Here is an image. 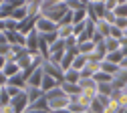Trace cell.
I'll use <instances>...</instances> for the list:
<instances>
[{
	"instance_id": "cell-9",
	"label": "cell",
	"mask_w": 127,
	"mask_h": 113,
	"mask_svg": "<svg viewBox=\"0 0 127 113\" xmlns=\"http://www.w3.org/2000/svg\"><path fill=\"white\" fill-rule=\"evenodd\" d=\"M79 89H81V91H87V93H93V95L99 93L97 83H95L93 77H89V79H81V81H79Z\"/></svg>"
},
{
	"instance_id": "cell-19",
	"label": "cell",
	"mask_w": 127,
	"mask_h": 113,
	"mask_svg": "<svg viewBox=\"0 0 127 113\" xmlns=\"http://www.w3.org/2000/svg\"><path fill=\"white\" fill-rule=\"evenodd\" d=\"M65 81H67V83H77L79 85V81H81V73H79L77 69H67L65 71Z\"/></svg>"
},
{
	"instance_id": "cell-30",
	"label": "cell",
	"mask_w": 127,
	"mask_h": 113,
	"mask_svg": "<svg viewBox=\"0 0 127 113\" xmlns=\"http://www.w3.org/2000/svg\"><path fill=\"white\" fill-rule=\"evenodd\" d=\"M117 18H127V2L125 4H117V8L113 10Z\"/></svg>"
},
{
	"instance_id": "cell-31",
	"label": "cell",
	"mask_w": 127,
	"mask_h": 113,
	"mask_svg": "<svg viewBox=\"0 0 127 113\" xmlns=\"http://www.w3.org/2000/svg\"><path fill=\"white\" fill-rule=\"evenodd\" d=\"M40 37L46 40V44H49V46H51V44H55V42L59 40V35H57V30H55V32H46V35H40Z\"/></svg>"
},
{
	"instance_id": "cell-27",
	"label": "cell",
	"mask_w": 127,
	"mask_h": 113,
	"mask_svg": "<svg viewBox=\"0 0 127 113\" xmlns=\"http://www.w3.org/2000/svg\"><path fill=\"white\" fill-rule=\"evenodd\" d=\"M69 111H73V113H89V109H87L85 105L77 103V101H71V103H69Z\"/></svg>"
},
{
	"instance_id": "cell-41",
	"label": "cell",
	"mask_w": 127,
	"mask_h": 113,
	"mask_svg": "<svg viewBox=\"0 0 127 113\" xmlns=\"http://www.w3.org/2000/svg\"><path fill=\"white\" fill-rule=\"evenodd\" d=\"M2 2H4V0H0V4H2Z\"/></svg>"
},
{
	"instance_id": "cell-40",
	"label": "cell",
	"mask_w": 127,
	"mask_h": 113,
	"mask_svg": "<svg viewBox=\"0 0 127 113\" xmlns=\"http://www.w3.org/2000/svg\"><path fill=\"white\" fill-rule=\"evenodd\" d=\"M89 4H95V2H103V0H87Z\"/></svg>"
},
{
	"instance_id": "cell-21",
	"label": "cell",
	"mask_w": 127,
	"mask_h": 113,
	"mask_svg": "<svg viewBox=\"0 0 127 113\" xmlns=\"http://www.w3.org/2000/svg\"><path fill=\"white\" fill-rule=\"evenodd\" d=\"M10 16H12V18L16 20V22H22V20L26 18V16H28V8H26V6H20V8H14Z\"/></svg>"
},
{
	"instance_id": "cell-10",
	"label": "cell",
	"mask_w": 127,
	"mask_h": 113,
	"mask_svg": "<svg viewBox=\"0 0 127 113\" xmlns=\"http://www.w3.org/2000/svg\"><path fill=\"white\" fill-rule=\"evenodd\" d=\"M34 24H36V16H26L22 22H18V30L26 37L30 30H34Z\"/></svg>"
},
{
	"instance_id": "cell-36",
	"label": "cell",
	"mask_w": 127,
	"mask_h": 113,
	"mask_svg": "<svg viewBox=\"0 0 127 113\" xmlns=\"http://www.w3.org/2000/svg\"><path fill=\"white\" fill-rule=\"evenodd\" d=\"M4 65H6V57H0V71L4 69Z\"/></svg>"
},
{
	"instance_id": "cell-37",
	"label": "cell",
	"mask_w": 127,
	"mask_h": 113,
	"mask_svg": "<svg viewBox=\"0 0 127 113\" xmlns=\"http://www.w3.org/2000/svg\"><path fill=\"white\" fill-rule=\"evenodd\" d=\"M121 53H123V57H127V44H123V46H121Z\"/></svg>"
},
{
	"instance_id": "cell-42",
	"label": "cell",
	"mask_w": 127,
	"mask_h": 113,
	"mask_svg": "<svg viewBox=\"0 0 127 113\" xmlns=\"http://www.w3.org/2000/svg\"><path fill=\"white\" fill-rule=\"evenodd\" d=\"M89 113H91V111H89Z\"/></svg>"
},
{
	"instance_id": "cell-6",
	"label": "cell",
	"mask_w": 127,
	"mask_h": 113,
	"mask_svg": "<svg viewBox=\"0 0 127 113\" xmlns=\"http://www.w3.org/2000/svg\"><path fill=\"white\" fill-rule=\"evenodd\" d=\"M4 35H6V40H8L12 46H14V44H16V46H24V42H26V37L22 35L20 30H6Z\"/></svg>"
},
{
	"instance_id": "cell-28",
	"label": "cell",
	"mask_w": 127,
	"mask_h": 113,
	"mask_svg": "<svg viewBox=\"0 0 127 113\" xmlns=\"http://www.w3.org/2000/svg\"><path fill=\"white\" fill-rule=\"evenodd\" d=\"M4 105H10V95L6 91V87H0V107Z\"/></svg>"
},
{
	"instance_id": "cell-1",
	"label": "cell",
	"mask_w": 127,
	"mask_h": 113,
	"mask_svg": "<svg viewBox=\"0 0 127 113\" xmlns=\"http://www.w3.org/2000/svg\"><path fill=\"white\" fill-rule=\"evenodd\" d=\"M44 97H46V101H49V111L51 113L61 111V109H67L69 103H71V97L63 91L61 87H57V89H53L49 93H44Z\"/></svg>"
},
{
	"instance_id": "cell-15",
	"label": "cell",
	"mask_w": 127,
	"mask_h": 113,
	"mask_svg": "<svg viewBox=\"0 0 127 113\" xmlns=\"http://www.w3.org/2000/svg\"><path fill=\"white\" fill-rule=\"evenodd\" d=\"M24 93H26V97H28V103H34L36 99H40V97L44 95L40 87H30V85H26Z\"/></svg>"
},
{
	"instance_id": "cell-22",
	"label": "cell",
	"mask_w": 127,
	"mask_h": 113,
	"mask_svg": "<svg viewBox=\"0 0 127 113\" xmlns=\"http://www.w3.org/2000/svg\"><path fill=\"white\" fill-rule=\"evenodd\" d=\"M89 63V59L85 57V55H77L75 59H73V65H71V69H77V71H81V69H85V65Z\"/></svg>"
},
{
	"instance_id": "cell-34",
	"label": "cell",
	"mask_w": 127,
	"mask_h": 113,
	"mask_svg": "<svg viewBox=\"0 0 127 113\" xmlns=\"http://www.w3.org/2000/svg\"><path fill=\"white\" fill-rule=\"evenodd\" d=\"M0 113H16V111H14L12 105H4V107H0Z\"/></svg>"
},
{
	"instance_id": "cell-39",
	"label": "cell",
	"mask_w": 127,
	"mask_h": 113,
	"mask_svg": "<svg viewBox=\"0 0 127 113\" xmlns=\"http://www.w3.org/2000/svg\"><path fill=\"white\" fill-rule=\"evenodd\" d=\"M55 113H73V111H69V107H67V109H61V111H55Z\"/></svg>"
},
{
	"instance_id": "cell-12",
	"label": "cell",
	"mask_w": 127,
	"mask_h": 113,
	"mask_svg": "<svg viewBox=\"0 0 127 113\" xmlns=\"http://www.w3.org/2000/svg\"><path fill=\"white\" fill-rule=\"evenodd\" d=\"M57 87H59V81H57L55 77H51V75H44V77H42V83H40L42 93H49V91H53V89H57Z\"/></svg>"
},
{
	"instance_id": "cell-20",
	"label": "cell",
	"mask_w": 127,
	"mask_h": 113,
	"mask_svg": "<svg viewBox=\"0 0 127 113\" xmlns=\"http://www.w3.org/2000/svg\"><path fill=\"white\" fill-rule=\"evenodd\" d=\"M65 4H67V8L69 10H83V8H87L89 4L85 2V0H65Z\"/></svg>"
},
{
	"instance_id": "cell-38",
	"label": "cell",
	"mask_w": 127,
	"mask_h": 113,
	"mask_svg": "<svg viewBox=\"0 0 127 113\" xmlns=\"http://www.w3.org/2000/svg\"><path fill=\"white\" fill-rule=\"evenodd\" d=\"M123 44H127V28L123 30Z\"/></svg>"
},
{
	"instance_id": "cell-4",
	"label": "cell",
	"mask_w": 127,
	"mask_h": 113,
	"mask_svg": "<svg viewBox=\"0 0 127 113\" xmlns=\"http://www.w3.org/2000/svg\"><path fill=\"white\" fill-rule=\"evenodd\" d=\"M10 105L14 107V111H16V113H24L26 109H28V97H26V93L24 91H20L16 97H12V99H10Z\"/></svg>"
},
{
	"instance_id": "cell-14",
	"label": "cell",
	"mask_w": 127,
	"mask_h": 113,
	"mask_svg": "<svg viewBox=\"0 0 127 113\" xmlns=\"http://www.w3.org/2000/svg\"><path fill=\"white\" fill-rule=\"evenodd\" d=\"M75 57H77V46L71 48V51H67L65 55H63V59H61V69H63V71L71 69V65H73V59H75Z\"/></svg>"
},
{
	"instance_id": "cell-11",
	"label": "cell",
	"mask_w": 127,
	"mask_h": 113,
	"mask_svg": "<svg viewBox=\"0 0 127 113\" xmlns=\"http://www.w3.org/2000/svg\"><path fill=\"white\" fill-rule=\"evenodd\" d=\"M93 53H95V42H93V40L77 42V55H85V57H91Z\"/></svg>"
},
{
	"instance_id": "cell-7",
	"label": "cell",
	"mask_w": 127,
	"mask_h": 113,
	"mask_svg": "<svg viewBox=\"0 0 127 113\" xmlns=\"http://www.w3.org/2000/svg\"><path fill=\"white\" fill-rule=\"evenodd\" d=\"M95 32L101 37V38H109V32H111V24L105 20V18H99L95 20Z\"/></svg>"
},
{
	"instance_id": "cell-23",
	"label": "cell",
	"mask_w": 127,
	"mask_h": 113,
	"mask_svg": "<svg viewBox=\"0 0 127 113\" xmlns=\"http://www.w3.org/2000/svg\"><path fill=\"white\" fill-rule=\"evenodd\" d=\"M105 46H107V53H113V51H119V48L123 46V42L109 37V38H105Z\"/></svg>"
},
{
	"instance_id": "cell-5",
	"label": "cell",
	"mask_w": 127,
	"mask_h": 113,
	"mask_svg": "<svg viewBox=\"0 0 127 113\" xmlns=\"http://www.w3.org/2000/svg\"><path fill=\"white\" fill-rule=\"evenodd\" d=\"M38 40H40V35H38L36 30H30L28 35H26L24 46H26V51H28L30 55H36V53H38Z\"/></svg>"
},
{
	"instance_id": "cell-29",
	"label": "cell",
	"mask_w": 127,
	"mask_h": 113,
	"mask_svg": "<svg viewBox=\"0 0 127 113\" xmlns=\"http://www.w3.org/2000/svg\"><path fill=\"white\" fill-rule=\"evenodd\" d=\"M109 37H111V38H117V40H121V42H123V30H121L119 26H115V24H113V26H111Z\"/></svg>"
},
{
	"instance_id": "cell-3",
	"label": "cell",
	"mask_w": 127,
	"mask_h": 113,
	"mask_svg": "<svg viewBox=\"0 0 127 113\" xmlns=\"http://www.w3.org/2000/svg\"><path fill=\"white\" fill-rule=\"evenodd\" d=\"M34 30L38 32V35H46V32H55L57 30V22L44 18V16H36V24H34Z\"/></svg>"
},
{
	"instance_id": "cell-33",
	"label": "cell",
	"mask_w": 127,
	"mask_h": 113,
	"mask_svg": "<svg viewBox=\"0 0 127 113\" xmlns=\"http://www.w3.org/2000/svg\"><path fill=\"white\" fill-rule=\"evenodd\" d=\"M115 26H119L121 30H125L127 28V18H117L115 20Z\"/></svg>"
},
{
	"instance_id": "cell-17",
	"label": "cell",
	"mask_w": 127,
	"mask_h": 113,
	"mask_svg": "<svg viewBox=\"0 0 127 113\" xmlns=\"http://www.w3.org/2000/svg\"><path fill=\"white\" fill-rule=\"evenodd\" d=\"M2 73L10 79V77H14V75H18L20 73V67L14 61H6V65H4V69H2Z\"/></svg>"
},
{
	"instance_id": "cell-25",
	"label": "cell",
	"mask_w": 127,
	"mask_h": 113,
	"mask_svg": "<svg viewBox=\"0 0 127 113\" xmlns=\"http://www.w3.org/2000/svg\"><path fill=\"white\" fill-rule=\"evenodd\" d=\"M93 79H95V83H111V81H113V77H111V75H107V73H103V71H97V73H95L93 75Z\"/></svg>"
},
{
	"instance_id": "cell-35",
	"label": "cell",
	"mask_w": 127,
	"mask_h": 113,
	"mask_svg": "<svg viewBox=\"0 0 127 113\" xmlns=\"http://www.w3.org/2000/svg\"><path fill=\"white\" fill-rule=\"evenodd\" d=\"M24 113H51V111H40V109H30V107H28Z\"/></svg>"
},
{
	"instance_id": "cell-24",
	"label": "cell",
	"mask_w": 127,
	"mask_h": 113,
	"mask_svg": "<svg viewBox=\"0 0 127 113\" xmlns=\"http://www.w3.org/2000/svg\"><path fill=\"white\" fill-rule=\"evenodd\" d=\"M105 61H109V63H113V65H119V63L123 61V53H121V48H119V51H113V53H107Z\"/></svg>"
},
{
	"instance_id": "cell-32",
	"label": "cell",
	"mask_w": 127,
	"mask_h": 113,
	"mask_svg": "<svg viewBox=\"0 0 127 113\" xmlns=\"http://www.w3.org/2000/svg\"><path fill=\"white\" fill-rule=\"evenodd\" d=\"M89 111H91V113H103V105H101V103H99L97 99H95V101L91 103V107H89Z\"/></svg>"
},
{
	"instance_id": "cell-13",
	"label": "cell",
	"mask_w": 127,
	"mask_h": 113,
	"mask_svg": "<svg viewBox=\"0 0 127 113\" xmlns=\"http://www.w3.org/2000/svg\"><path fill=\"white\" fill-rule=\"evenodd\" d=\"M73 30H75L73 24H57V35H59V38H63V40H67V38L75 37Z\"/></svg>"
},
{
	"instance_id": "cell-26",
	"label": "cell",
	"mask_w": 127,
	"mask_h": 113,
	"mask_svg": "<svg viewBox=\"0 0 127 113\" xmlns=\"http://www.w3.org/2000/svg\"><path fill=\"white\" fill-rule=\"evenodd\" d=\"M85 20H87V8H83V10H75V12H73V24L85 22Z\"/></svg>"
},
{
	"instance_id": "cell-16",
	"label": "cell",
	"mask_w": 127,
	"mask_h": 113,
	"mask_svg": "<svg viewBox=\"0 0 127 113\" xmlns=\"http://www.w3.org/2000/svg\"><path fill=\"white\" fill-rule=\"evenodd\" d=\"M121 67L119 65H113V63H109V61H101L99 63V71H103V73H107V75H117V71H119Z\"/></svg>"
},
{
	"instance_id": "cell-2",
	"label": "cell",
	"mask_w": 127,
	"mask_h": 113,
	"mask_svg": "<svg viewBox=\"0 0 127 113\" xmlns=\"http://www.w3.org/2000/svg\"><path fill=\"white\" fill-rule=\"evenodd\" d=\"M42 71H44V75L55 77V79L59 81V85L65 81V71L61 69V65H59V63H55V61H51V59L42 63Z\"/></svg>"
},
{
	"instance_id": "cell-8",
	"label": "cell",
	"mask_w": 127,
	"mask_h": 113,
	"mask_svg": "<svg viewBox=\"0 0 127 113\" xmlns=\"http://www.w3.org/2000/svg\"><path fill=\"white\" fill-rule=\"evenodd\" d=\"M42 77H44V71H42V67H38V69H34L32 73L28 75V79H26V85H30V87H40V83H42Z\"/></svg>"
},
{
	"instance_id": "cell-18",
	"label": "cell",
	"mask_w": 127,
	"mask_h": 113,
	"mask_svg": "<svg viewBox=\"0 0 127 113\" xmlns=\"http://www.w3.org/2000/svg\"><path fill=\"white\" fill-rule=\"evenodd\" d=\"M59 87L65 91L69 97H73V95H79V93H81V89H79V85H77V83H67V81H63Z\"/></svg>"
}]
</instances>
